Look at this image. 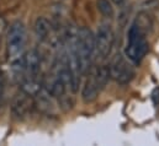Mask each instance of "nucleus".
Listing matches in <instances>:
<instances>
[{"label": "nucleus", "mask_w": 159, "mask_h": 146, "mask_svg": "<svg viewBox=\"0 0 159 146\" xmlns=\"http://www.w3.org/2000/svg\"><path fill=\"white\" fill-rule=\"evenodd\" d=\"M148 50L149 43L147 39V25L143 24L141 17L137 16L127 31V41L123 54L134 65H139Z\"/></svg>", "instance_id": "obj_1"}, {"label": "nucleus", "mask_w": 159, "mask_h": 146, "mask_svg": "<svg viewBox=\"0 0 159 146\" xmlns=\"http://www.w3.org/2000/svg\"><path fill=\"white\" fill-rule=\"evenodd\" d=\"M26 42H27V32L25 24L19 20L14 21L10 25L6 35V54L14 73H16L21 65L25 54Z\"/></svg>", "instance_id": "obj_2"}, {"label": "nucleus", "mask_w": 159, "mask_h": 146, "mask_svg": "<svg viewBox=\"0 0 159 146\" xmlns=\"http://www.w3.org/2000/svg\"><path fill=\"white\" fill-rule=\"evenodd\" d=\"M86 75L88 77L81 91V98L85 103H91L99 97L100 92L104 90L110 79L109 67L105 64L91 67Z\"/></svg>", "instance_id": "obj_3"}, {"label": "nucleus", "mask_w": 159, "mask_h": 146, "mask_svg": "<svg viewBox=\"0 0 159 146\" xmlns=\"http://www.w3.org/2000/svg\"><path fill=\"white\" fill-rule=\"evenodd\" d=\"M77 49L83 76L89 73L95 62V35L88 27L78 28Z\"/></svg>", "instance_id": "obj_4"}, {"label": "nucleus", "mask_w": 159, "mask_h": 146, "mask_svg": "<svg viewBox=\"0 0 159 146\" xmlns=\"http://www.w3.org/2000/svg\"><path fill=\"white\" fill-rule=\"evenodd\" d=\"M109 71H110V77L114 81H116L119 85L129 84L136 76L134 64L122 53L115 54V57L112 58L109 65Z\"/></svg>", "instance_id": "obj_5"}, {"label": "nucleus", "mask_w": 159, "mask_h": 146, "mask_svg": "<svg viewBox=\"0 0 159 146\" xmlns=\"http://www.w3.org/2000/svg\"><path fill=\"white\" fill-rule=\"evenodd\" d=\"M115 42V33L109 24H101L95 35V59L104 62L109 58Z\"/></svg>", "instance_id": "obj_6"}, {"label": "nucleus", "mask_w": 159, "mask_h": 146, "mask_svg": "<svg viewBox=\"0 0 159 146\" xmlns=\"http://www.w3.org/2000/svg\"><path fill=\"white\" fill-rule=\"evenodd\" d=\"M34 30H35L36 37L42 43L49 44L52 47H61L62 45L63 35H59L58 27H56V25H53L46 17L40 16L36 19Z\"/></svg>", "instance_id": "obj_7"}, {"label": "nucleus", "mask_w": 159, "mask_h": 146, "mask_svg": "<svg viewBox=\"0 0 159 146\" xmlns=\"http://www.w3.org/2000/svg\"><path fill=\"white\" fill-rule=\"evenodd\" d=\"M35 98L34 96H31L30 93L20 90V92H17L15 95V97L12 98L11 102V114L15 119L19 120H24L26 118H29L32 112L35 110Z\"/></svg>", "instance_id": "obj_8"}, {"label": "nucleus", "mask_w": 159, "mask_h": 146, "mask_svg": "<svg viewBox=\"0 0 159 146\" xmlns=\"http://www.w3.org/2000/svg\"><path fill=\"white\" fill-rule=\"evenodd\" d=\"M34 98H35V107L40 110L41 113H43L48 117L57 114V112H58V110H57L58 103H56L57 100L44 87L41 88L40 91L34 96Z\"/></svg>", "instance_id": "obj_9"}, {"label": "nucleus", "mask_w": 159, "mask_h": 146, "mask_svg": "<svg viewBox=\"0 0 159 146\" xmlns=\"http://www.w3.org/2000/svg\"><path fill=\"white\" fill-rule=\"evenodd\" d=\"M96 6L102 16L109 17V19L114 17L115 10H114V6L110 0H96Z\"/></svg>", "instance_id": "obj_10"}, {"label": "nucleus", "mask_w": 159, "mask_h": 146, "mask_svg": "<svg viewBox=\"0 0 159 146\" xmlns=\"http://www.w3.org/2000/svg\"><path fill=\"white\" fill-rule=\"evenodd\" d=\"M112 1H114L115 4H117V5H121V4H123L125 0H112Z\"/></svg>", "instance_id": "obj_11"}]
</instances>
